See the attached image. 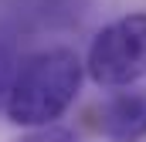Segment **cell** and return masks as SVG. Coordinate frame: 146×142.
<instances>
[{"label": "cell", "mask_w": 146, "mask_h": 142, "mask_svg": "<svg viewBox=\"0 0 146 142\" xmlns=\"http://www.w3.org/2000/svg\"><path fill=\"white\" fill-rule=\"evenodd\" d=\"M21 142H78L72 129H61V125H51V129H37L31 135H24Z\"/></svg>", "instance_id": "cell-5"}, {"label": "cell", "mask_w": 146, "mask_h": 142, "mask_svg": "<svg viewBox=\"0 0 146 142\" xmlns=\"http://www.w3.org/2000/svg\"><path fill=\"white\" fill-rule=\"evenodd\" d=\"M85 81V61L75 47L54 44L21 58V68L10 88L7 122L21 129H51L75 105Z\"/></svg>", "instance_id": "cell-1"}, {"label": "cell", "mask_w": 146, "mask_h": 142, "mask_svg": "<svg viewBox=\"0 0 146 142\" xmlns=\"http://www.w3.org/2000/svg\"><path fill=\"white\" fill-rule=\"evenodd\" d=\"M21 68V58H17V44L7 31H0V115H7V102H10V88H14V78Z\"/></svg>", "instance_id": "cell-4"}, {"label": "cell", "mask_w": 146, "mask_h": 142, "mask_svg": "<svg viewBox=\"0 0 146 142\" xmlns=\"http://www.w3.org/2000/svg\"><path fill=\"white\" fill-rule=\"evenodd\" d=\"M99 132L109 142H143L146 139V95L119 91L99 105Z\"/></svg>", "instance_id": "cell-3"}, {"label": "cell", "mask_w": 146, "mask_h": 142, "mask_svg": "<svg viewBox=\"0 0 146 142\" xmlns=\"http://www.w3.org/2000/svg\"><path fill=\"white\" fill-rule=\"evenodd\" d=\"M85 74L99 88H129L146 78V10H129L92 37Z\"/></svg>", "instance_id": "cell-2"}]
</instances>
